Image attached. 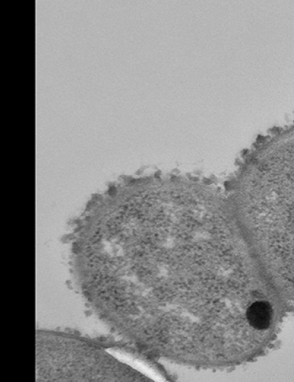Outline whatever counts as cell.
Returning <instances> with one entry per match:
<instances>
[{"label": "cell", "instance_id": "1", "mask_svg": "<svg viewBox=\"0 0 294 382\" xmlns=\"http://www.w3.org/2000/svg\"><path fill=\"white\" fill-rule=\"evenodd\" d=\"M245 316L248 324L253 329L257 331L266 330L271 324L272 306L266 301H254L247 308Z\"/></svg>", "mask_w": 294, "mask_h": 382}]
</instances>
